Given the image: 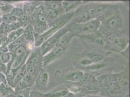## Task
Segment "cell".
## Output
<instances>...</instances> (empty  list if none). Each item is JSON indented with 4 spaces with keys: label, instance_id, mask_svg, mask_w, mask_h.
Masks as SVG:
<instances>
[{
    "label": "cell",
    "instance_id": "d590c367",
    "mask_svg": "<svg viewBox=\"0 0 130 97\" xmlns=\"http://www.w3.org/2000/svg\"><path fill=\"white\" fill-rule=\"evenodd\" d=\"M63 97H77L75 95H74L72 94L71 92H69L67 94H66L65 96Z\"/></svg>",
    "mask_w": 130,
    "mask_h": 97
},
{
    "label": "cell",
    "instance_id": "7c38bea8",
    "mask_svg": "<svg viewBox=\"0 0 130 97\" xmlns=\"http://www.w3.org/2000/svg\"><path fill=\"white\" fill-rule=\"evenodd\" d=\"M49 79L48 72L42 69L36 78L35 85L39 89H44L47 86Z\"/></svg>",
    "mask_w": 130,
    "mask_h": 97
},
{
    "label": "cell",
    "instance_id": "f35d334b",
    "mask_svg": "<svg viewBox=\"0 0 130 97\" xmlns=\"http://www.w3.org/2000/svg\"><path fill=\"white\" fill-rule=\"evenodd\" d=\"M2 14L0 12V24L2 23Z\"/></svg>",
    "mask_w": 130,
    "mask_h": 97
},
{
    "label": "cell",
    "instance_id": "836d02e7",
    "mask_svg": "<svg viewBox=\"0 0 130 97\" xmlns=\"http://www.w3.org/2000/svg\"><path fill=\"white\" fill-rule=\"evenodd\" d=\"M8 52V46H0V56L5 53Z\"/></svg>",
    "mask_w": 130,
    "mask_h": 97
},
{
    "label": "cell",
    "instance_id": "9c48e42d",
    "mask_svg": "<svg viewBox=\"0 0 130 97\" xmlns=\"http://www.w3.org/2000/svg\"><path fill=\"white\" fill-rule=\"evenodd\" d=\"M118 83L120 90L122 92L127 91L129 89V77L128 70L123 71L121 73L116 74Z\"/></svg>",
    "mask_w": 130,
    "mask_h": 97
},
{
    "label": "cell",
    "instance_id": "d6a6232c",
    "mask_svg": "<svg viewBox=\"0 0 130 97\" xmlns=\"http://www.w3.org/2000/svg\"><path fill=\"white\" fill-rule=\"evenodd\" d=\"M7 70V67L6 65L4 64L3 63H2V62L0 60V72L4 73L6 74V72Z\"/></svg>",
    "mask_w": 130,
    "mask_h": 97
},
{
    "label": "cell",
    "instance_id": "6da1fadb",
    "mask_svg": "<svg viewBox=\"0 0 130 97\" xmlns=\"http://www.w3.org/2000/svg\"><path fill=\"white\" fill-rule=\"evenodd\" d=\"M68 25L70 29V33L73 37H80L97 32L102 25L101 21L94 19L85 23H71Z\"/></svg>",
    "mask_w": 130,
    "mask_h": 97
},
{
    "label": "cell",
    "instance_id": "ab89813d",
    "mask_svg": "<svg viewBox=\"0 0 130 97\" xmlns=\"http://www.w3.org/2000/svg\"><path fill=\"white\" fill-rule=\"evenodd\" d=\"M0 97H2V96H1V94H0Z\"/></svg>",
    "mask_w": 130,
    "mask_h": 97
},
{
    "label": "cell",
    "instance_id": "d6986e66",
    "mask_svg": "<svg viewBox=\"0 0 130 97\" xmlns=\"http://www.w3.org/2000/svg\"><path fill=\"white\" fill-rule=\"evenodd\" d=\"M24 32V28L21 27L17 30L9 33L7 37L9 40V43H12L23 35Z\"/></svg>",
    "mask_w": 130,
    "mask_h": 97
},
{
    "label": "cell",
    "instance_id": "74e56055",
    "mask_svg": "<svg viewBox=\"0 0 130 97\" xmlns=\"http://www.w3.org/2000/svg\"><path fill=\"white\" fill-rule=\"evenodd\" d=\"M16 97V95H15V93L13 94H12L10 95H9V96H6V97Z\"/></svg>",
    "mask_w": 130,
    "mask_h": 97
},
{
    "label": "cell",
    "instance_id": "8992f818",
    "mask_svg": "<svg viewBox=\"0 0 130 97\" xmlns=\"http://www.w3.org/2000/svg\"><path fill=\"white\" fill-rule=\"evenodd\" d=\"M102 24L107 30L113 32H119L123 28V21L120 15L115 14L112 16L101 22V25Z\"/></svg>",
    "mask_w": 130,
    "mask_h": 97
},
{
    "label": "cell",
    "instance_id": "ac0fdd59",
    "mask_svg": "<svg viewBox=\"0 0 130 97\" xmlns=\"http://www.w3.org/2000/svg\"><path fill=\"white\" fill-rule=\"evenodd\" d=\"M15 93L14 89L10 86L7 80L0 85V94L2 97H6Z\"/></svg>",
    "mask_w": 130,
    "mask_h": 97
},
{
    "label": "cell",
    "instance_id": "5b68a950",
    "mask_svg": "<svg viewBox=\"0 0 130 97\" xmlns=\"http://www.w3.org/2000/svg\"><path fill=\"white\" fill-rule=\"evenodd\" d=\"M67 48V46H62L57 44L54 48L43 56V68L48 66L64 54Z\"/></svg>",
    "mask_w": 130,
    "mask_h": 97
},
{
    "label": "cell",
    "instance_id": "e0dca14e",
    "mask_svg": "<svg viewBox=\"0 0 130 97\" xmlns=\"http://www.w3.org/2000/svg\"><path fill=\"white\" fill-rule=\"evenodd\" d=\"M97 79L94 75L89 73H84L83 77L79 84L82 86H88L98 83Z\"/></svg>",
    "mask_w": 130,
    "mask_h": 97
},
{
    "label": "cell",
    "instance_id": "f546056e",
    "mask_svg": "<svg viewBox=\"0 0 130 97\" xmlns=\"http://www.w3.org/2000/svg\"><path fill=\"white\" fill-rule=\"evenodd\" d=\"M18 21L20 23L22 27H23L22 25H26L28 21V18L27 16V14L24 13L21 17L18 19Z\"/></svg>",
    "mask_w": 130,
    "mask_h": 97
},
{
    "label": "cell",
    "instance_id": "8fae6325",
    "mask_svg": "<svg viewBox=\"0 0 130 97\" xmlns=\"http://www.w3.org/2000/svg\"><path fill=\"white\" fill-rule=\"evenodd\" d=\"M80 37H83L87 38L91 40V41L93 43L99 46H104L106 44L105 38L103 37V34L99 32V31L97 32Z\"/></svg>",
    "mask_w": 130,
    "mask_h": 97
},
{
    "label": "cell",
    "instance_id": "30bf717a",
    "mask_svg": "<svg viewBox=\"0 0 130 97\" xmlns=\"http://www.w3.org/2000/svg\"><path fill=\"white\" fill-rule=\"evenodd\" d=\"M62 1H48L43 2L44 7L46 10L58 11L65 14L62 7Z\"/></svg>",
    "mask_w": 130,
    "mask_h": 97
},
{
    "label": "cell",
    "instance_id": "1f68e13d",
    "mask_svg": "<svg viewBox=\"0 0 130 97\" xmlns=\"http://www.w3.org/2000/svg\"><path fill=\"white\" fill-rule=\"evenodd\" d=\"M29 97H44L43 93L41 92L31 91Z\"/></svg>",
    "mask_w": 130,
    "mask_h": 97
},
{
    "label": "cell",
    "instance_id": "ffe728a7",
    "mask_svg": "<svg viewBox=\"0 0 130 97\" xmlns=\"http://www.w3.org/2000/svg\"><path fill=\"white\" fill-rule=\"evenodd\" d=\"M23 35L27 42H31L34 43V29L32 25H28L25 27V28H24V32Z\"/></svg>",
    "mask_w": 130,
    "mask_h": 97
},
{
    "label": "cell",
    "instance_id": "3957f363",
    "mask_svg": "<svg viewBox=\"0 0 130 97\" xmlns=\"http://www.w3.org/2000/svg\"><path fill=\"white\" fill-rule=\"evenodd\" d=\"M105 40L109 48L116 52L120 53L124 51L129 45L128 39L114 34L109 35Z\"/></svg>",
    "mask_w": 130,
    "mask_h": 97
},
{
    "label": "cell",
    "instance_id": "277c9868",
    "mask_svg": "<svg viewBox=\"0 0 130 97\" xmlns=\"http://www.w3.org/2000/svg\"><path fill=\"white\" fill-rule=\"evenodd\" d=\"M96 17L95 19L103 22L112 16L116 13V7L108 4L95 3Z\"/></svg>",
    "mask_w": 130,
    "mask_h": 97
},
{
    "label": "cell",
    "instance_id": "7402d4cb",
    "mask_svg": "<svg viewBox=\"0 0 130 97\" xmlns=\"http://www.w3.org/2000/svg\"><path fill=\"white\" fill-rule=\"evenodd\" d=\"M26 42L27 41H26L23 35H22L21 37L18 38L16 40H15L12 43L9 44V45H8V52L13 53L18 46Z\"/></svg>",
    "mask_w": 130,
    "mask_h": 97
},
{
    "label": "cell",
    "instance_id": "44dd1931",
    "mask_svg": "<svg viewBox=\"0 0 130 97\" xmlns=\"http://www.w3.org/2000/svg\"><path fill=\"white\" fill-rule=\"evenodd\" d=\"M43 68L42 66H28L26 68V73L37 78Z\"/></svg>",
    "mask_w": 130,
    "mask_h": 97
},
{
    "label": "cell",
    "instance_id": "7a4b0ae2",
    "mask_svg": "<svg viewBox=\"0 0 130 97\" xmlns=\"http://www.w3.org/2000/svg\"><path fill=\"white\" fill-rule=\"evenodd\" d=\"M70 31V28L68 25H66L45 41L40 47L43 56H44L54 48L59 41L60 38L65 34L69 32Z\"/></svg>",
    "mask_w": 130,
    "mask_h": 97
},
{
    "label": "cell",
    "instance_id": "f1b7e54d",
    "mask_svg": "<svg viewBox=\"0 0 130 97\" xmlns=\"http://www.w3.org/2000/svg\"><path fill=\"white\" fill-rule=\"evenodd\" d=\"M26 87H27L26 85V84H25V83L23 81V80H22L17 83L16 86L14 88V90L15 92L21 90L22 89H24Z\"/></svg>",
    "mask_w": 130,
    "mask_h": 97
},
{
    "label": "cell",
    "instance_id": "2e32d148",
    "mask_svg": "<svg viewBox=\"0 0 130 97\" xmlns=\"http://www.w3.org/2000/svg\"><path fill=\"white\" fill-rule=\"evenodd\" d=\"M84 73L82 70L72 71L66 75L65 79L69 82L79 83L83 77Z\"/></svg>",
    "mask_w": 130,
    "mask_h": 97
},
{
    "label": "cell",
    "instance_id": "603a6c76",
    "mask_svg": "<svg viewBox=\"0 0 130 97\" xmlns=\"http://www.w3.org/2000/svg\"><path fill=\"white\" fill-rule=\"evenodd\" d=\"M14 58V55L12 53L7 52L2 54L0 56V60L2 63L5 65H7L11 63Z\"/></svg>",
    "mask_w": 130,
    "mask_h": 97
},
{
    "label": "cell",
    "instance_id": "4fadbf2b",
    "mask_svg": "<svg viewBox=\"0 0 130 97\" xmlns=\"http://www.w3.org/2000/svg\"><path fill=\"white\" fill-rule=\"evenodd\" d=\"M69 92L67 86H63L57 87L53 90L43 93L44 97H63Z\"/></svg>",
    "mask_w": 130,
    "mask_h": 97
},
{
    "label": "cell",
    "instance_id": "484cf974",
    "mask_svg": "<svg viewBox=\"0 0 130 97\" xmlns=\"http://www.w3.org/2000/svg\"><path fill=\"white\" fill-rule=\"evenodd\" d=\"M22 80L25 83L27 87L32 88V87L35 85L36 78H35L32 76L26 73V74Z\"/></svg>",
    "mask_w": 130,
    "mask_h": 97
},
{
    "label": "cell",
    "instance_id": "83f0119b",
    "mask_svg": "<svg viewBox=\"0 0 130 97\" xmlns=\"http://www.w3.org/2000/svg\"><path fill=\"white\" fill-rule=\"evenodd\" d=\"M24 11H23L22 8L19 7H14L10 12V14L18 18V19L21 17L24 14Z\"/></svg>",
    "mask_w": 130,
    "mask_h": 97
},
{
    "label": "cell",
    "instance_id": "5bb4252c",
    "mask_svg": "<svg viewBox=\"0 0 130 97\" xmlns=\"http://www.w3.org/2000/svg\"><path fill=\"white\" fill-rule=\"evenodd\" d=\"M62 7L64 13H68L75 11L76 9L81 6L82 1H62Z\"/></svg>",
    "mask_w": 130,
    "mask_h": 97
},
{
    "label": "cell",
    "instance_id": "4dcf8cb0",
    "mask_svg": "<svg viewBox=\"0 0 130 97\" xmlns=\"http://www.w3.org/2000/svg\"><path fill=\"white\" fill-rule=\"evenodd\" d=\"M79 64H80V65H81L82 66L86 67H88L91 65H93V63H92L91 61L89 59L88 57L80 60Z\"/></svg>",
    "mask_w": 130,
    "mask_h": 97
},
{
    "label": "cell",
    "instance_id": "d4e9b609",
    "mask_svg": "<svg viewBox=\"0 0 130 97\" xmlns=\"http://www.w3.org/2000/svg\"><path fill=\"white\" fill-rule=\"evenodd\" d=\"M88 58L91 61L93 65L101 63L105 59V57L103 55L96 54H89Z\"/></svg>",
    "mask_w": 130,
    "mask_h": 97
},
{
    "label": "cell",
    "instance_id": "8d00e7d4",
    "mask_svg": "<svg viewBox=\"0 0 130 97\" xmlns=\"http://www.w3.org/2000/svg\"><path fill=\"white\" fill-rule=\"evenodd\" d=\"M103 97V96H98V95H86L85 96H83V97Z\"/></svg>",
    "mask_w": 130,
    "mask_h": 97
},
{
    "label": "cell",
    "instance_id": "ba28073f",
    "mask_svg": "<svg viewBox=\"0 0 130 97\" xmlns=\"http://www.w3.org/2000/svg\"><path fill=\"white\" fill-rule=\"evenodd\" d=\"M43 56L41 53L40 47H36L32 51L27 57L25 63L26 66H42L43 63Z\"/></svg>",
    "mask_w": 130,
    "mask_h": 97
},
{
    "label": "cell",
    "instance_id": "e575fe53",
    "mask_svg": "<svg viewBox=\"0 0 130 97\" xmlns=\"http://www.w3.org/2000/svg\"><path fill=\"white\" fill-rule=\"evenodd\" d=\"M6 80V75L4 73L0 72V85H1Z\"/></svg>",
    "mask_w": 130,
    "mask_h": 97
},
{
    "label": "cell",
    "instance_id": "52a82bcc",
    "mask_svg": "<svg viewBox=\"0 0 130 97\" xmlns=\"http://www.w3.org/2000/svg\"><path fill=\"white\" fill-rule=\"evenodd\" d=\"M91 20L87 10L86 4L79 6L75 11L71 20V23L79 24Z\"/></svg>",
    "mask_w": 130,
    "mask_h": 97
},
{
    "label": "cell",
    "instance_id": "4316f807",
    "mask_svg": "<svg viewBox=\"0 0 130 97\" xmlns=\"http://www.w3.org/2000/svg\"><path fill=\"white\" fill-rule=\"evenodd\" d=\"M31 91V88L26 87L23 89L15 92L16 97H29Z\"/></svg>",
    "mask_w": 130,
    "mask_h": 97
},
{
    "label": "cell",
    "instance_id": "cb8c5ba5",
    "mask_svg": "<svg viewBox=\"0 0 130 97\" xmlns=\"http://www.w3.org/2000/svg\"><path fill=\"white\" fill-rule=\"evenodd\" d=\"M18 22V18L12 16L10 13L2 15V23L7 25H10L11 24Z\"/></svg>",
    "mask_w": 130,
    "mask_h": 97
},
{
    "label": "cell",
    "instance_id": "9a60e30c",
    "mask_svg": "<svg viewBox=\"0 0 130 97\" xmlns=\"http://www.w3.org/2000/svg\"><path fill=\"white\" fill-rule=\"evenodd\" d=\"M26 66L25 64L22 65L21 67L18 70H17L15 76L13 81L12 82L11 84H10V86L12 87L13 89L16 86L17 83L22 80L23 78L25 75L26 73Z\"/></svg>",
    "mask_w": 130,
    "mask_h": 97
}]
</instances>
